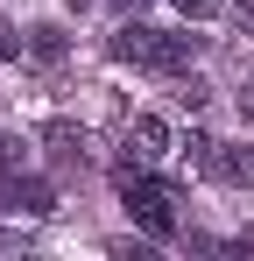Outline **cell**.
Segmentation results:
<instances>
[{
	"label": "cell",
	"mask_w": 254,
	"mask_h": 261,
	"mask_svg": "<svg viewBox=\"0 0 254 261\" xmlns=\"http://www.w3.org/2000/svg\"><path fill=\"white\" fill-rule=\"evenodd\" d=\"M113 57H120V64H134V71H156V78H184V71H191V57H198V36L127 21L120 36H113Z\"/></svg>",
	"instance_id": "cell-1"
},
{
	"label": "cell",
	"mask_w": 254,
	"mask_h": 261,
	"mask_svg": "<svg viewBox=\"0 0 254 261\" xmlns=\"http://www.w3.org/2000/svg\"><path fill=\"white\" fill-rule=\"evenodd\" d=\"M113 184H120L127 219H141L156 240H169V233H176V191H169V184H156L141 163H120V170H113Z\"/></svg>",
	"instance_id": "cell-2"
},
{
	"label": "cell",
	"mask_w": 254,
	"mask_h": 261,
	"mask_svg": "<svg viewBox=\"0 0 254 261\" xmlns=\"http://www.w3.org/2000/svg\"><path fill=\"white\" fill-rule=\"evenodd\" d=\"M169 148H176V141H169V120H163V113H134L127 134H120V163H141V170L163 163Z\"/></svg>",
	"instance_id": "cell-3"
},
{
	"label": "cell",
	"mask_w": 254,
	"mask_h": 261,
	"mask_svg": "<svg viewBox=\"0 0 254 261\" xmlns=\"http://www.w3.org/2000/svg\"><path fill=\"white\" fill-rule=\"evenodd\" d=\"M7 212H21V219H49L57 212V191H49V184H42V176H7Z\"/></svg>",
	"instance_id": "cell-4"
},
{
	"label": "cell",
	"mask_w": 254,
	"mask_h": 261,
	"mask_svg": "<svg viewBox=\"0 0 254 261\" xmlns=\"http://www.w3.org/2000/svg\"><path fill=\"white\" fill-rule=\"evenodd\" d=\"M21 49H29V64H42V71H57V64H64V29H57V21H42V29H29V36H21Z\"/></svg>",
	"instance_id": "cell-5"
},
{
	"label": "cell",
	"mask_w": 254,
	"mask_h": 261,
	"mask_svg": "<svg viewBox=\"0 0 254 261\" xmlns=\"http://www.w3.org/2000/svg\"><path fill=\"white\" fill-rule=\"evenodd\" d=\"M42 141H49L64 163H85V127H71V120H49V127H42Z\"/></svg>",
	"instance_id": "cell-6"
},
{
	"label": "cell",
	"mask_w": 254,
	"mask_h": 261,
	"mask_svg": "<svg viewBox=\"0 0 254 261\" xmlns=\"http://www.w3.org/2000/svg\"><path fill=\"white\" fill-rule=\"evenodd\" d=\"M212 176H226V184H254V148H226L219 141V170Z\"/></svg>",
	"instance_id": "cell-7"
},
{
	"label": "cell",
	"mask_w": 254,
	"mask_h": 261,
	"mask_svg": "<svg viewBox=\"0 0 254 261\" xmlns=\"http://www.w3.org/2000/svg\"><path fill=\"white\" fill-rule=\"evenodd\" d=\"M184 163H191V170H219V141H212V134H191V141H184Z\"/></svg>",
	"instance_id": "cell-8"
},
{
	"label": "cell",
	"mask_w": 254,
	"mask_h": 261,
	"mask_svg": "<svg viewBox=\"0 0 254 261\" xmlns=\"http://www.w3.org/2000/svg\"><path fill=\"white\" fill-rule=\"evenodd\" d=\"M21 170H29V141L0 134V176H21Z\"/></svg>",
	"instance_id": "cell-9"
},
{
	"label": "cell",
	"mask_w": 254,
	"mask_h": 261,
	"mask_svg": "<svg viewBox=\"0 0 254 261\" xmlns=\"http://www.w3.org/2000/svg\"><path fill=\"white\" fill-rule=\"evenodd\" d=\"M169 7H176V14H184V21H212V14H219V7H226V0H169Z\"/></svg>",
	"instance_id": "cell-10"
},
{
	"label": "cell",
	"mask_w": 254,
	"mask_h": 261,
	"mask_svg": "<svg viewBox=\"0 0 254 261\" xmlns=\"http://www.w3.org/2000/svg\"><path fill=\"white\" fill-rule=\"evenodd\" d=\"M233 29H240V36L254 43V0H233Z\"/></svg>",
	"instance_id": "cell-11"
},
{
	"label": "cell",
	"mask_w": 254,
	"mask_h": 261,
	"mask_svg": "<svg viewBox=\"0 0 254 261\" xmlns=\"http://www.w3.org/2000/svg\"><path fill=\"white\" fill-rule=\"evenodd\" d=\"M240 120L254 127V78H247V92H240Z\"/></svg>",
	"instance_id": "cell-12"
},
{
	"label": "cell",
	"mask_w": 254,
	"mask_h": 261,
	"mask_svg": "<svg viewBox=\"0 0 254 261\" xmlns=\"http://www.w3.org/2000/svg\"><path fill=\"white\" fill-rule=\"evenodd\" d=\"M7 57H14V29L0 21V64H7Z\"/></svg>",
	"instance_id": "cell-13"
},
{
	"label": "cell",
	"mask_w": 254,
	"mask_h": 261,
	"mask_svg": "<svg viewBox=\"0 0 254 261\" xmlns=\"http://www.w3.org/2000/svg\"><path fill=\"white\" fill-rule=\"evenodd\" d=\"M127 7H141V0H127Z\"/></svg>",
	"instance_id": "cell-14"
}]
</instances>
